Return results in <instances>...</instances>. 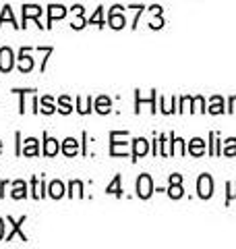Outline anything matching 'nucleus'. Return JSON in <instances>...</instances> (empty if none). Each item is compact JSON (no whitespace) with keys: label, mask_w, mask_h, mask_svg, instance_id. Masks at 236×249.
<instances>
[{"label":"nucleus","mask_w":236,"mask_h":249,"mask_svg":"<svg viewBox=\"0 0 236 249\" xmlns=\"http://www.w3.org/2000/svg\"><path fill=\"white\" fill-rule=\"evenodd\" d=\"M137 191H139L141 197H149V196H152V178H149L147 175H143L137 181Z\"/></svg>","instance_id":"nucleus-1"},{"label":"nucleus","mask_w":236,"mask_h":249,"mask_svg":"<svg viewBox=\"0 0 236 249\" xmlns=\"http://www.w3.org/2000/svg\"><path fill=\"white\" fill-rule=\"evenodd\" d=\"M199 196L201 197H209L211 196V178L207 175H203L199 178Z\"/></svg>","instance_id":"nucleus-2"},{"label":"nucleus","mask_w":236,"mask_h":249,"mask_svg":"<svg viewBox=\"0 0 236 249\" xmlns=\"http://www.w3.org/2000/svg\"><path fill=\"white\" fill-rule=\"evenodd\" d=\"M11 58H13V54H11L9 48L0 50V69H2V71H9V69H11V65H13Z\"/></svg>","instance_id":"nucleus-3"},{"label":"nucleus","mask_w":236,"mask_h":249,"mask_svg":"<svg viewBox=\"0 0 236 249\" xmlns=\"http://www.w3.org/2000/svg\"><path fill=\"white\" fill-rule=\"evenodd\" d=\"M52 196H54V197L62 196V185H58V183H54V185H52Z\"/></svg>","instance_id":"nucleus-4"},{"label":"nucleus","mask_w":236,"mask_h":249,"mask_svg":"<svg viewBox=\"0 0 236 249\" xmlns=\"http://www.w3.org/2000/svg\"><path fill=\"white\" fill-rule=\"evenodd\" d=\"M65 150H67L68 154H73V150H75V139H67V145H65Z\"/></svg>","instance_id":"nucleus-5"},{"label":"nucleus","mask_w":236,"mask_h":249,"mask_svg":"<svg viewBox=\"0 0 236 249\" xmlns=\"http://www.w3.org/2000/svg\"><path fill=\"white\" fill-rule=\"evenodd\" d=\"M56 152V143H54V139H50V143H48V154H54Z\"/></svg>","instance_id":"nucleus-6"},{"label":"nucleus","mask_w":236,"mask_h":249,"mask_svg":"<svg viewBox=\"0 0 236 249\" xmlns=\"http://www.w3.org/2000/svg\"><path fill=\"white\" fill-rule=\"evenodd\" d=\"M0 237H2V220H0Z\"/></svg>","instance_id":"nucleus-7"}]
</instances>
